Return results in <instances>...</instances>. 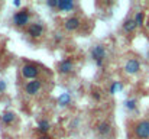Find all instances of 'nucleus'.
<instances>
[{"instance_id":"nucleus-1","label":"nucleus","mask_w":149,"mask_h":139,"mask_svg":"<svg viewBox=\"0 0 149 139\" xmlns=\"http://www.w3.org/2000/svg\"><path fill=\"white\" fill-rule=\"evenodd\" d=\"M135 133L139 139H149V120H142L136 125Z\"/></svg>"},{"instance_id":"nucleus-2","label":"nucleus","mask_w":149,"mask_h":139,"mask_svg":"<svg viewBox=\"0 0 149 139\" xmlns=\"http://www.w3.org/2000/svg\"><path fill=\"white\" fill-rule=\"evenodd\" d=\"M22 74H23V77H25V78H31V80H33V78H36V77H38L39 70H38V67H36V65L28 64V65H23V68H22Z\"/></svg>"},{"instance_id":"nucleus-3","label":"nucleus","mask_w":149,"mask_h":139,"mask_svg":"<svg viewBox=\"0 0 149 139\" xmlns=\"http://www.w3.org/2000/svg\"><path fill=\"white\" fill-rule=\"evenodd\" d=\"M13 22L16 26H25L28 22H29V15L26 10H22V12H17L15 16H13Z\"/></svg>"},{"instance_id":"nucleus-4","label":"nucleus","mask_w":149,"mask_h":139,"mask_svg":"<svg viewBox=\"0 0 149 139\" xmlns=\"http://www.w3.org/2000/svg\"><path fill=\"white\" fill-rule=\"evenodd\" d=\"M41 81L39 80H33V81H29L26 86H25V92L28 93L29 96H33L41 90Z\"/></svg>"},{"instance_id":"nucleus-5","label":"nucleus","mask_w":149,"mask_h":139,"mask_svg":"<svg viewBox=\"0 0 149 139\" xmlns=\"http://www.w3.org/2000/svg\"><path fill=\"white\" fill-rule=\"evenodd\" d=\"M139 70H141V64L138 59H129L125 65V71L127 74H136Z\"/></svg>"},{"instance_id":"nucleus-6","label":"nucleus","mask_w":149,"mask_h":139,"mask_svg":"<svg viewBox=\"0 0 149 139\" xmlns=\"http://www.w3.org/2000/svg\"><path fill=\"white\" fill-rule=\"evenodd\" d=\"M104 55H106V49H104V46L101 45H96L93 48V51H91V57L96 61H103Z\"/></svg>"},{"instance_id":"nucleus-7","label":"nucleus","mask_w":149,"mask_h":139,"mask_svg":"<svg viewBox=\"0 0 149 139\" xmlns=\"http://www.w3.org/2000/svg\"><path fill=\"white\" fill-rule=\"evenodd\" d=\"M28 32H29V35H31V36L38 38V36H41V35L44 34V26H42L41 23H33V25H31V26H29Z\"/></svg>"},{"instance_id":"nucleus-8","label":"nucleus","mask_w":149,"mask_h":139,"mask_svg":"<svg viewBox=\"0 0 149 139\" xmlns=\"http://www.w3.org/2000/svg\"><path fill=\"white\" fill-rule=\"evenodd\" d=\"M64 26H65V29H67V31L72 32V31H75V29H78V28H80V20H78L77 17H70V19H67V20H65Z\"/></svg>"},{"instance_id":"nucleus-9","label":"nucleus","mask_w":149,"mask_h":139,"mask_svg":"<svg viewBox=\"0 0 149 139\" xmlns=\"http://www.w3.org/2000/svg\"><path fill=\"white\" fill-rule=\"evenodd\" d=\"M58 68H59V73H62V74H70V73L74 70V64H72L70 59H65V61L59 62Z\"/></svg>"},{"instance_id":"nucleus-10","label":"nucleus","mask_w":149,"mask_h":139,"mask_svg":"<svg viewBox=\"0 0 149 139\" xmlns=\"http://www.w3.org/2000/svg\"><path fill=\"white\" fill-rule=\"evenodd\" d=\"M74 7V3L71 0H61L58 1V9L59 10H71Z\"/></svg>"},{"instance_id":"nucleus-11","label":"nucleus","mask_w":149,"mask_h":139,"mask_svg":"<svg viewBox=\"0 0 149 139\" xmlns=\"http://www.w3.org/2000/svg\"><path fill=\"white\" fill-rule=\"evenodd\" d=\"M123 29H125V32H133V31L136 29L135 19H127V20L123 23Z\"/></svg>"},{"instance_id":"nucleus-12","label":"nucleus","mask_w":149,"mask_h":139,"mask_svg":"<svg viewBox=\"0 0 149 139\" xmlns=\"http://www.w3.org/2000/svg\"><path fill=\"white\" fill-rule=\"evenodd\" d=\"M58 103H59V106H67V104H70V103H71V94H70V93H62V94L59 96V98H58Z\"/></svg>"},{"instance_id":"nucleus-13","label":"nucleus","mask_w":149,"mask_h":139,"mask_svg":"<svg viewBox=\"0 0 149 139\" xmlns=\"http://www.w3.org/2000/svg\"><path fill=\"white\" fill-rule=\"evenodd\" d=\"M97 131H99L100 135H107V133H110L111 128H110V125L107 122H101L99 125V128H97Z\"/></svg>"},{"instance_id":"nucleus-14","label":"nucleus","mask_w":149,"mask_h":139,"mask_svg":"<svg viewBox=\"0 0 149 139\" xmlns=\"http://www.w3.org/2000/svg\"><path fill=\"white\" fill-rule=\"evenodd\" d=\"M1 120H3V123H6V125L13 123V120H15V113H13V112H6V113L1 116Z\"/></svg>"},{"instance_id":"nucleus-15","label":"nucleus","mask_w":149,"mask_h":139,"mask_svg":"<svg viewBox=\"0 0 149 139\" xmlns=\"http://www.w3.org/2000/svg\"><path fill=\"white\" fill-rule=\"evenodd\" d=\"M135 23L136 26H142L143 25V12H138L135 16Z\"/></svg>"},{"instance_id":"nucleus-16","label":"nucleus","mask_w":149,"mask_h":139,"mask_svg":"<svg viewBox=\"0 0 149 139\" xmlns=\"http://www.w3.org/2000/svg\"><path fill=\"white\" fill-rule=\"evenodd\" d=\"M38 126H39V131H41V132H44V133H47V132L49 131V123H48L47 120H41Z\"/></svg>"},{"instance_id":"nucleus-17","label":"nucleus","mask_w":149,"mask_h":139,"mask_svg":"<svg viewBox=\"0 0 149 139\" xmlns=\"http://www.w3.org/2000/svg\"><path fill=\"white\" fill-rule=\"evenodd\" d=\"M117 90H122V84H120L119 81H114V83L111 84V87H110V93H111V94H114Z\"/></svg>"},{"instance_id":"nucleus-18","label":"nucleus","mask_w":149,"mask_h":139,"mask_svg":"<svg viewBox=\"0 0 149 139\" xmlns=\"http://www.w3.org/2000/svg\"><path fill=\"white\" fill-rule=\"evenodd\" d=\"M125 104H126V107H127L129 110H133V109L136 107V100H133V98H132V100H127Z\"/></svg>"},{"instance_id":"nucleus-19","label":"nucleus","mask_w":149,"mask_h":139,"mask_svg":"<svg viewBox=\"0 0 149 139\" xmlns=\"http://www.w3.org/2000/svg\"><path fill=\"white\" fill-rule=\"evenodd\" d=\"M47 4L49 7H58V1L56 0H49V1H47Z\"/></svg>"},{"instance_id":"nucleus-20","label":"nucleus","mask_w":149,"mask_h":139,"mask_svg":"<svg viewBox=\"0 0 149 139\" xmlns=\"http://www.w3.org/2000/svg\"><path fill=\"white\" fill-rule=\"evenodd\" d=\"M4 90H6V83L4 81H0V93L4 92Z\"/></svg>"},{"instance_id":"nucleus-21","label":"nucleus","mask_w":149,"mask_h":139,"mask_svg":"<svg viewBox=\"0 0 149 139\" xmlns=\"http://www.w3.org/2000/svg\"><path fill=\"white\" fill-rule=\"evenodd\" d=\"M13 4H15V6H20V1H19V0H16V1H13Z\"/></svg>"},{"instance_id":"nucleus-22","label":"nucleus","mask_w":149,"mask_h":139,"mask_svg":"<svg viewBox=\"0 0 149 139\" xmlns=\"http://www.w3.org/2000/svg\"><path fill=\"white\" fill-rule=\"evenodd\" d=\"M39 139H48V136H41Z\"/></svg>"},{"instance_id":"nucleus-23","label":"nucleus","mask_w":149,"mask_h":139,"mask_svg":"<svg viewBox=\"0 0 149 139\" xmlns=\"http://www.w3.org/2000/svg\"><path fill=\"white\" fill-rule=\"evenodd\" d=\"M148 29H149V20H148Z\"/></svg>"}]
</instances>
